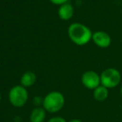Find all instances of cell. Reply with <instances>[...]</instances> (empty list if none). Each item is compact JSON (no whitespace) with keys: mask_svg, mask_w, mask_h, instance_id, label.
I'll return each instance as SVG.
<instances>
[{"mask_svg":"<svg viewBox=\"0 0 122 122\" xmlns=\"http://www.w3.org/2000/svg\"><path fill=\"white\" fill-rule=\"evenodd\" d=\"M92 31L84 24L74 23L68 28V36L75 44L84 46L92 39Z\"/></svg>","mask_w":122,"mask_h":122,"instance_id":"obj_1","label":"cell"},{"mask_svg":"<svg viewBox=\"0 0 122 122\" xmlns=\"http://www.w3.org/2000/svg\"><path fill=\"white\" fill-rule=\"evenodd\" d=\"M65 105V97L62 93L56 91L49 92L43 99L42 106L46 111L56 113L63 108Z\"/></svg>","mask_w":122,"mask_h":122,"instance_id":"obj_2","label":"cell"},{"mask_svg":"<svg viewBox=\"0 0 122 122\" xmlns=\"http://www.w3.org/2000/svg\"><path fill=\"white\" fill-rule=\"evenodd\" d=\"M100 76H101V85L104 86L109 90L118 86L121 82V74L116 68H106Z\"/></svg>","mask_w":122,"mask_h":122,"instance_id":"obj_3","label":"cell"},{"mask_svg":"<svg viewBox=\"0 0 122 122\" xmlns=\"http://www.w3.org/2000/svg\"><path fill=\"white\" fill-rule=\"evenodd\" d=\"M9 101L15 107H23L28 99V92L23 86H15L8 93Z\"/></svg>","mask_w":122,"mask_h":122,"instance_id":"obj_4","label":"cell"},{"mask_svg":"<svg viewBox=\"0 0 122 122\" xmlns=\"http://www.w3.org/2000/svg\"><path fill=\"white\" fill-rule=\"evenodd\" d=\"M81 83L88 90H95L101 85V76L94 71H86L81 76Z\"/></svg>","mask_w":122,"mask_h":122,"instance_id":"obj_5","label":"cell"},{"mask_svg":"<svg viewBox=\"0 0 122 122\" xmlns=\"http://www.w3.org/2000/svg\"><path fill=\"white\" fill-rule=\"evenodd\" d=\"M92 40L97 47H101V48H106L111 43V38L110 35L102 31L96 32L92 35Z\"/></svg>","mask_w":122,"mask_h":122,"instance_id":"obj_6","label":"cell"},{"mask_svg":"<svg viewBox=\"0 0 122 122\" xmlns=\"http://www.w3.org/2000/svg\"><path fill=\"white\" fill-rule=\"evenodd\" d=\"M74 14V8L70 3H64L61 5L58 10V15L62 20H69L72 18Z\"/></svg>","mask_w":122,"mask_h":122,"instance_id":"obj_7","label":"cell"},{"mask_svg":"<svg viewBox=\"0 0 122 122\" xmlns=\"http://www.w3.org/2000/svg\"><path fill=\"white\" fill-rule=\"evenodd\" d=\"M92 92H93V98L98 102H103L109 97V89L102 85H100Z\"/></svg>","mask_w":122,"mask_h":122,"instance_id":"obj_8","label":"cell"},{"mask_svg":"<svg viewBox=\"0 0 122 122\" xmlns=\"http://www.w3.org/2000/svg\"><path fill=\"white\" fill-rule=\"evenodd\" d=\"M46 119V111L43 107H39L33 109L30 115L31 122H43Z\"/></svg>","mask_w":122,"mask_h":122,"instance_id":"obj_9","label":"cell"},{"mask_svg":"<svg viewBox=\"0 0 122 122\" xmlns=\"http://www.w3.org/2000/svg\"><path fill=\"white\" fill-rule=\"evenodd\" d=\"M36 75L32 71H27L21 77V86L26 87L32 86L36 81Z\"/></svg>","mask_w":122,"mask_h":122,"instance_id":"obj_10","label":"cell"},{"mask_svg":"<svg viewBox=\"0 0 122 122\" xmlns=\"http://www.w3.org/2000/svg\"><path fill=\"white\" fill-rule=\"evenodd\" d=\"M47 122H67L63 117L61 116H54V117L51 118Z\"/></svg>","mask_w":122,"mask_h":122,"instance_id":"obj_11","label":"cell"},{"mask_svg":"<svg viewBox=\"0 0 122 122\" xmlns=\"http://www.w3.org/2000/svg\"><path fill=\"white\" fill-rule=\"evenodd\" d=\"M34 103H35L36 106H40V105H42L43 103V99H42L41 97H36L34 98Z\"/></svg>","mask_w":122,"mask_h":122,"instance_id":"obj_12","label":"cell"},{"mask_svg":"<svg viewBox=\"0 0 122 122\" xmlns=\"http://www.w3.org/2000/svg\"><path fill=\"white\" fill-rule=\"evenodd\" d=\"M52 3L56 5H62L67 2V0H50Z\"/></svg>","mask_w":122,"mask_h":122,"instance_id":"obj_13","label":"cell"},{"mask_svg":"<svg viewBox=\"0 0 122 122\" xmlns=\"http://www.w3.org/2000/svg\"><path fill=\"white\" fill-rule=\"evenodd\" d=\"M69 122H83V121L80 119H72V120H71Z\"/></svg>","mask_w":122,"mask_h":122,"instance_id":"obj_14","label":"cell"},{"mask_svg":"<svg viewBox=\"0 0 122 122\" xmlns=\"http://www.w3.org/2000/svg\"><path fill=\"white\" fill-rule=\"evenodd\" d=\"M121 97H122V84H121Z\"/></svg>","mask_w":122,"mask_h":122,"instance_id":"obj_15","label":"cell"},{"mask_svg":"<svg viewBox=\"0 0 122 122\" xmlns=\"http://www.w3.org/2000/svg\"><path fill=\"white\" fill-rule=\"evenodd\" d=\"M0 102H1V94H0Z\"/></svg>","mask_w":122,"mask_h":122,"instance_id":"obj_16","label":"cell"}]
</instances>
